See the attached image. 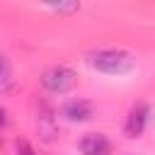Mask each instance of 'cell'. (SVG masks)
Listing matches in <instances>:
<instances>
[{"label": "cell", "mask_w": 155, "mask_h": 155, "mask_svg": "<svg viewBox=\"0 0 155 155\" xmlns=\"http://www.w3.org/2000/svg\"><path fill=\"white\" fill-rule=\"evenodd\" d=\"M148 121H150V104H145V102L133 104L128 116H126V124H124L126 138H140L145 126H148Z\"/></svg>", "instance_id": "4"}, {"label": "cell", "mask_w": 155, "mask_h": 155, "mask_svg": "<svg viewBox=\"0 0 155 155\" xmlns=\"http://www.w3.org/2000/svg\"><path fill=\"white\" fill-rule=\"evenodd\" d=\"M56 133H58V128H56L53 119H51L48 114L41 116V119H39V136H41V140H44V143H51V140L56 138Z\"/></svg>", "instance_id": "6"}, {"label": "cell", "mask_w": 155, "mask_h": 155, "mask_svg": "<svg viewBox=\"0 0 155 155\" xmlns=\"http://www.w3.org/2000/svg\"><path fill=\"white\" fill-rule=\"evenodd\" d=\"M87 63L97 73H104V75H126L133 70L136 58H133V53H128L124 48H99V51L90 53Z\"/></svg>", "instance_id": "1"}, {"label": "cell", "mask_w": 155, "mask_h": 155, "mask_svg": "<svg viewBox=\"0 0 155 155\" xmlns=\"http://www.w3.org/2000/svg\"><path fill=\"white\" fill-rule=\"evenodd\" d=\"M75 80H78V75H75V70L68 68V65H51V68H46V70L41 73V85H44L48 92H53V94H65V92H70V90L75 87Z\"/></svg>", "instance_id": "2"}, {"label": "cell", "mask_w": 155, "mask_h": 155, "mask_svg": "<svg viewBox=\"0 0 155 155\" xmlns=\"http://www.w3.org/2000/svg\"><path fill=\"white\" fill-rule=\"evenodd\" d=\"M7 78H10V63H7L5 56H0V82L7 80Z\"/></svg>", "instance_id": "9"}, {"label": "cell", "mask_w": 155, "mask_h": 155, "mask_svg": "<svg viewBox=\"0 0 155 155\" xmlns=\"http://www.w3.org/2000/svg\"><path fill=\"white\" fill-rule=\"evenodd\" d=\"M53 12H78L80 10V2H58V5H51Z\"/></svg>", "instance_id": "8"}, {"label": "cell", "mask_w": 155, "mask_h": 155, "mask_svg": "<svg viewBox=\"0 0 155 155\" xmlns=\"http://www.w3.org/2000/svg\"><path fill=\"white\" fill-rule=\"evenodd\" d=\"M15 150H17V155H36L34 148H31V143H29L24 136H19V138L15 140Z\"/></svg>", "instance_id": "7"}, {"label": "cell", "mask_w": 155, "mask_h": 155, "mask_svg": "<svg viewBox=\"0 0 155 155\" xmlns=\"http://www.w3.org/2000/svg\"><path fill=\"white\" fill-rule=\"evenodd\" d=\"M7 126V114H5V109L0 107V128H5Z\"/></svg>", "instance_id": "10"}, {"label": "cell", "mask_w": 155, "mask_h": 155, "mask_svg": "<svg viewBox=\"0 0 155 155\" xmlns=\"http://www.w3.org/2000/svg\"><path fill=\"white\" fill-rule=\"evenodd\" d=\"M78 148L82 155H111V140L104 133H85Z\"/></svg>", "instance_id": "5"}, {"label": "cell", "mask_w": 155, "mask_h": 155, "mask_svg": "<svg viewBox=\"0 0 155 155\" xmlns=\"http://www.w3.org/2000/svg\"><path fill=\"white\" fill-rule=\"evenodd\" d=\"M0 145H2V140H0Z\"/></svg>", "instance_id": "11"}, {"label": "cell", "mask_w": 155, "mask_h": 155, "mask_svg": "<svg viewBox=\"0 0 155 155\" xmlns=\"http://www.w3.org/2000/svg\"><path fill=\"white\" fill-rule=\"evenodd\" d=\"M61 116L70 124H85L94 116V104L87 102V99H80V97H73V99H65L61 104Z\"/></svg>", "instance_id": "3"}]
</instances>
